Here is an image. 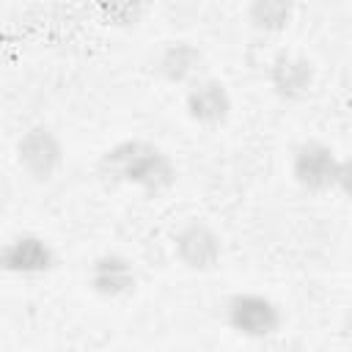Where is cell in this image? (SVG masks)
<instances>
[{
    "instance_id": "6da1fadb",
    "label": "cell",
    "mask_w": 352,
    "mask_h": 352,
    "mask_svg": "<svg viewBox=\"0 0 352 352\" xmlns=\"http://www.w3.org/2000/svg\"><path fill=\"white\" fill-rule=\"evenodd\" d=\"M99 173L110 184H132L148 195H162L176 184V165L148 140H121L99 160Z\"/></svg>"
},
{
    "instance_id": "7a4b0ae2",
    "label": "cell",
    "mask_w": 352,
    "mask_h": 352,
    "mask_svg": "<svg viewBox=\"0 0 352 352\" xmlns=\"http://www.w3.org/2000/svg\"><path fill=\"white\" fill-rule=\"evenodd\" d=\"M292 176L308 192H330L349 187V160L338 157L327 143L305 140L292 154Z\"/></svg>"
},
{
    "instance_id": "3957f363",
    "label": "cell",
    "mask_w": 352,
    "mask_h": 352,
    "mask_svg": "<svg viewBox=\"0 0 352 352\" xmlns=\"http://www.w3.org/2000/svg\"><path fill=\"white\" fill-rule=\"evenodd\" d=\"M226 322L234 333L261 341L280 330L283 314L270 297L256 292H239L226 302Z\"/></svg>"
},
{
    "instance_id": "277c9868",
    "label": "cell",
    "mask_w": 352,
    "mask_h": 352,
    "mask_svg": "<svg viewBox=\"0 0 352 352\" xmlns=\"http://www.w3.org/2000/svg\"><path fill=\"white\" fill-rule=\"evenodd\" d=\"M16 162L33 182H50L63 165V143L50 126H30L16 140Z\"/></svg>"
},
{
    "instance_id": "5b68a950",
    "label": "cell",
    "mask_w": 352,
    "mask_h": 352,
    "mask_svg": "<svg viewBox=\"0 0 352 352\" xmlns=\"http://www.w3.org/2000/svg\"><path fill=\"white\" fill-rule=\"evenodd\" d=\"M173 253L176 258L195 272H209L223 258V242L214 228L201 220H187L173 234Z\"/></svg>"
},
{
    "instance_id": "8992f818",
    "label": "cell",
    "mask_w": 352,
    "mask_h": 352,
    "mask_svg": "<svg viewBox=\"0 0 352 352\" xmlns=\"http://www.w3.org/2000/svg\"><path fill=\"white\" fill-rule=\"evenodd\" d=\"M184 110L198 126H220L231 116V94L220 80L198 77L187 85Z\"/></svg>"
},
{
    "instance_id": "52a82bcc",
    "label": "cell",
    "mask_w": 352,
    "mask_h": 352,
    "mask_svg": "<svg viewBox=\"0 0 352 352\" xmlns=\"http://www.w3.org/2000/svg\"><path fill=\"white\" fill-rule=\"evenodd\" d=\"M316 69L305 55L278 52L270 63V85L286 102H300L314 91Z\"/></svg>"
},
{
    "instance_id": "ba28073f",
    "label": "cell",
    "mask_w": 352,
    "mask_h": 352,
    "mask_svg": "<svg viewBox=\"0 0 352 352\" xmlns=\"http://www.w3.org/2000/svg\"><path fill=\"white\" fill-rule=\"evenodd\" d=\"M55 264V253L44 236L19 234L3 245V267L14 275H41Z\"/></svg>"
},
{
    "instance_id": "9c48e42d",
    "label": "cell",
    "mask_w": 352,
    "mask_h": 352,
    "mask_svg": "<svg viewBox=\"0 0 352 352\" xmlns=\"http://www.w3.org/2000/svg\"><path fill=\"white\" fill-rule=\"evenodd\" d=\"M88 286L99 297L118 300V297H126L138 286V275H135V267L126 256L104 253V256L94 258V264L88 270Z\"/></svg>"
},
{
    "instance_id": "30bf717a",
    "label": "cell",
    "mask_w": 352,
    "mask_h": 352,
    "mask_svg": "<svg viewBox=\"0 0 352 352\" xmlns=\"http://www.w3.org/2000/svg\"><path fill=\"white\" fill-rule=\"evenodd\" d=\"M201 69H204V55L190 41H170L157 60V72L173 85H190L192 80L201 77Z\"/></svg>"
},
{
    "instance_id": "8fae6325",
    "label": "cell",
    "mask_w": 352,
    "mask_h": 352,
    "mask_svg": "<svg viewBox=\"0 0 352 352\" xmlns=\"http://www.w3.org/2000/svg\"><path fill=\"white\" fill-rule=\"evenodd\" d=\"M294 0H250L248 19L261 33H283L294 19Z\"/></svg>"
},
{
    "instance_id": "7c38bea8",
    "label": "cell",
    "mask_w": 352,
    "mask_h": 352,
    "mask_svg": "<svg viewBox=\"0 0 352 352\" xmlns=\"http://www.w3.org/2000/svg\"><path fill=\"white\" fill-rule=\"evenodd\" d=\"M99 6L104 16L121 28H132L143 16V0H99Z\"/></svg>"
},
{
    "instance_id": "4fadbf2b",
    "label": "cell",
    "mask_w": 352,
    "mask_h": 352,
    "mask_svg": "<svg viewBox=\"0 0 352 352\" xmlns=\"http://www.w3.org/2000/svg\"><path fill=\"white\" fill-rule=\"evenodd\" d=\"M6 272V267H3V245H0V275Z\"/></svg>"
}]
</instances>
